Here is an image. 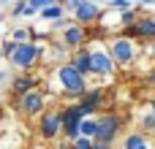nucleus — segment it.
<instances>
[{
  "label": "nucleus",
  "mask_w": 155,
  "mask_h": 149,
  "mask_svg": "<svg viewBox=\"0 0 155 149\" xmlns=\"http://www.w3.org/2000/svg\"><path fill=\"white\" fill-rule=\"evenodd\" d=\"M60 5H63L65 11H74V8L79 5V0H60Z\"/></svg>",
  "instance_id": "obj_23"
},
{
  "label": "nucleus",
  "mask_w": 155,
  "mask_h": 149,
  "mask_svg": "<svg viewBox=\"0 0 155 149\" xmlns=\"http://www.w3.org/2000/svg\"><path fill=\"white\" fill-rule=\"evenodd\" d=\"M90 71L93 73H98V76H109L112 71H114V62H112V57H109V52H93L90 49Z\"/></svg>",
  "instance_id": "obj_7"
},
{
  "label": "nucleus",
  "mask_w": 155,
  "mask_h": 149,
  "mask_svg": "<svg viewBox=\"0 0 155 149\" xmlns=\"http://www.w3.org/2000/svg\"><path fill=\"white\" fill-rule=\"evenodd\" d=\"M93 138H87V136H79V138H74L71 141V149H93Z\"/></svg>",
  "instance_id": "obj_17"
},
{
  "label": "nucleus",
  "mask_w": 155,
  "mask_h": 149,
  "mask_svg": "<svg viewBox=\"0 0 155 149\" xmlns=\"http://www.w3.org/2000/svg\"><path fill=\"white\" fill-rule=\"evenodd\" d=\"M44 19H49V22H57V19H63V14H65V8L60 5V3H52V5H46V8H41L38 11Z\"/></svg>",
  "instance_id": "obj_12"
},
{
  "label": "nucleus",
  "mask_w": 155,
  "mask_h": 149,
  "mask_svg": "<svg viewBox=\"0 0 155 149\" xmlns=\"http://www.w3.org/2000/svg\"><path fill=\"white\" fill-rule=\"evenodd\" d=\"M14 46H16V41H5V43H3V54H5V57H11Z\"/></svg>",
  "instance_id": "obj_22"
},
{
  "label": "nucleus",
  "mask_w": 155,
  "mask_h": 149,
  "mask_svg": "<svg viewBox=\"0 0 155 149\" xmlns=\"http://www.w3.org/2000/svg\"><path fill=\"white\" fill-rule=\"evenodd\" d=\"M95 128H98V119H87V117H84V119L79 122V133L87 136V138H93V141H95Z\"/></svg>",
  "instance_id": "obj_14"
},
{
  "label": "nucleus",
  "mask_w": 155,
  "mask_h": 149,
  "mask_svg": "<svg viewBox=\"0 0 155 149\" xmlns=\"http://www.w3.org/2000/svg\"><path fill=\"white\" fill-rule=\"evenodd\" d=\"M57 27H63V41H65V46H71V49H79V46L84 43V27H82L79 22H74V24H65L63 19H57Z\"/></svg>",
  "instance_id": "obj_6"
},
{
  "label": "nucleus",
  "mask_w": 155,
  "mask_h": 149,
  "mask_svg": "<svg viewBox=\"0 0 155 149\" xmlns=\"http://www.w3.org/2000/svg\"><path fill=\"white\" fill-rule=\"evenodd\" d=\"M136 35H142V38H155V19L153 16H144V19L136 22Z\"/></svg>",
  "instance_id": "obj_11"
},
{
  "label": "nucleus",
  "mask_w": 155,
  "mask_h": 149,
  "mask_svg": "<svg viewBox=\"0 0 155 149\" xmlns=\"http://www.w3.org/2000/svg\"><path fill=\"white\" fill-rule=\"evenodd\" d=\"M131 22H136V16H134L131 8H125V11H123V24H131Z\"/></svg>",
  "instance_id": "obj_21"
},
{
  "label": "nucleus",
  "mask_w": 155,
  "mask_h": 149,
  "mask_svg": "<svg viewBox=\"0 0 155 149\" xmlns=\"http://www.w3.org/2000/svg\"><path fill=\"white\" fill-rule=\"evenodd\" d=\"M35 11H41V8H46V5H52V3H60V0H27Z\"/></svg>",
  "instance_id": "obj_20"
},
{
  "label": "nucleus",
  "mask_w": 155,
  "mask_h": 149,
  "mask_svg": "<svg viewBox=\"0 0 155 149\" xmlns=\"http://www.w3.org/2000/svg\"><path fill=\"white\" fill-rule=\"evenodd\" d=\"M71 65H74L82 76H90V73H93V71H90V49H79V52L74 54Z\"/></svg>",
  "instance_id": "obj_10"
},
{
  "label": "nucleus",
  "mask_w": 155,
  "mask_h": 149,
  "mask_svg": "<svg viewBox=\"0 0 155 149\" xmlns=\"http://www.w3.org/2000/svg\"><path fill=\"white\" fill-rule=\"evenodd\" d=\"M98 5L93 3V0H79V5L74 8V16H76V22L79 24H90V22H95L98 19Z\"/></svg>",
  "instance_id": "obj_8"
},
{
  "label": "nucleus",
  "mask_w": 155,
  "mask_h": 149,
  "mask_svg": "<svg viewBox=\"0 0 155 149\" xmlns=\"http://www.w3.org/2000/svg\"><path fill=\"white\" fill-rule=\"evenodd\" d=\"M38 57H41V46H38L35 41H22V43L14 46V52H11L8 60H11V65L27 71V68H33V65L38 62Z\"/></svg>",
  "instance_id": "obj_1"
},
{
  "label": "nucleus",
  "mask_w": 155,
  "mask_h": 149,
  "mask_svg": "<svg viewBox=\"0 0 155 149\" xmlns=\"http://www.w3.org/2000/svg\"><path fill=\"white\" fill-rule=\"evenodd\" d=\"M16 109L22 114H41L44 111V95L38 90H27V92H19L16 98Z\"/></svg>",
  "instance_id": "obj_5"
},
{
  "label": "nucleus",
  "mask_w": 155,
  "mask_h": 149,
  "mask_svg": "<svg viewBox=\"0 0 155 149\" xmlns=\"http://www.w3.org/2000/svg\"><path fill=\"white\" fill-rule=\"evenodd\" d=\"M79 98H82V106H87V109H93V111H95V109H98V103H101V90H84Z\"/></svg>",
  "instance_id": "obj_13"
},
{
  "label": "nucleus",
  "mask_w": 155,
  "mask_h": 149,
  "mask_svg": "<svg viewBox=\"0 0 155 149\" xmlns=\"http://www.w3.org/2000/svg\"><path fill=\"white\" fill-rule=\"evenodd\" d=\"M22 11H25V3H16V8H14V14H16V16H22Z\"/></svg>",
  "instance_id": "obj_25"
},
{
  "label": "nucleus",
  "mask_w": 155,
  "mask_h": 149,
  "mask_svg": "<svg viewBox=\"0 0 155 149\" xmlns=\"http://www.w3.org/2000/svg\"><path fill=\"white\" fill-rule=\"evenodd\" d=\"M147 144V138L142 136V133H131L128 138H125V149H139V147H144Z\"/></svg>",
  "instance_id": "obj_16"
},
{
  "label": "nucleus",
  "mask_w": 155,
  "mask_h": 149,
  "mask_svg": "<svg viewBox=\"0 0 155 149\" xmlns=\"http://www.w3.org/2000/svg\"><path fill=\"white\" fill-rule=\"evenodd\" d=\"M134 54H136V46H134L131 38H114L112 46H109V57H112L114 65H125V62H131Z\"/></svg>",
  "instance_id": "obj_3"
},
{
  "label": "nucleus",
  "mask_w": 155,
  "mask_h": 149,
  "mask_svg": "<svg viewBox=\"0 0 155 149\" xmlns=\"http://www.w3.org/2000/svg\"><path fill=\"white\" fill-rule=\"evenodd\" d=\"M150 52H153V57H155V43H153V46H150Z\"/></svg>",
  "instance_id": "obj_27"
},
{
  "label": "nucleus",
  "mask_w": 155,
  "mask_h": 149,
  "mask_svg": "<svg viewBox=\"0 0 155 149\" xmlns=\"http://www.w3.org/2000/svg\"><path fill=\"white\" fill-rule=\"evenodd\" d=\"M57 76H60V84H63V90H65V92H71V95H76V98H79V95L87 90V84H84V76H82V73H79V71H76L71 62H68V65H63V68L57 71Z\"/></svg>",
  "instance_id": "obj_2"
},
{
  "label": "nucleus",
  "mask_w": 155,
  "mask_h": 149,
  "mask_svg": "<svg viewBox=\"0 0 155 149\" xmlns=\"http://www.w3.org/2000/svg\"><path fill=\"white\" fill-rule=\"evenodd\" d=\"M60 128H63L60 114L49 111V114H44V117H41V136H44V138H49V141H52V138H57Z\"/></svg>",
  "instance_id": "obj_9"
},
{
  "label": "nucleus",
  "mask_w": 155,
  "mask_h": 149,
  "mask_svg": "<svg viewBox=\"0 0 155 149\" xmlns=\"http://www.w3.org/2000/svg\"><path fill=\"white\" fill-rule=\"evenodd\" d=\"M153 114H155V103H153Z\"/></svg>",
  "instance_id": "obj_29"
},
{
  "label": "nucleus",
  "mask_w": 155,
  "mask_h": 149,
  "mask_svg": "<svg viewBox=\"0 0 155 149\" xmlns=\"http://www.w3.org/2000/svg\"><path fill=\"white\" fill-rule=\"evenodd\" d=\"M139 149H147V144H144V147H139Z\"/></svg>",
  "instance_id": "obj_28"
},
{
  "label": "nucleus",
  "mask_w": 155,
  "mask_h": 149,
  "mask_svg": "<svg viewBox=\"0 0 155 149\" xmlns=\"http://www.w3.org/2000/svg\"><path fill=\"white\" fill-rule=\"evenodd\" d=\"M11 41H16V43H22V41H30V30H27V27H16V30L11 33Z\"/></svg>",
  "instance_id": "obj_18"
},
{
  "label": "nucleus",
  "mask_w": 155,
  "mask_h": 149,
  "mask_svg": "<svg viewBox=\"0 0 155 149\" xmlns=\"http://www.w3.org/2000/svg\"><path fill=\"white\" fill-rule=\"evenodd\" d=\"M117 130H120V119L114 114H104L98 119V128H95V141L101 144H112L117 138Z\"/></svg>",
  "instance_id": "obj_4"
},
{
  "label": "nucleus",
  "mask_w": 155,
  "mask_h": 149,
  "mask_svg": "<svg viewBox=\"0 0 155 149\" xmlns=\"http://www.w3.org/2000/svg\"><path fill=\"white\" fill-rule=\"evenodd\" d=\"M109 8H112V11H125V8H131V3H128V0H112Z\"/></svg>",
  "instance_id": "obj_19"
},
{
  "label": "nucleus",
  "mask_w": 155,
  "mask_h": 149,
  "mask_svg": "<svg viewBox=\"0 0 155 149\" xmlns=\"http://www.w3.org/2000/svg\"><path fill=\"white\" fill-rule=\"evenodd\" d=\"M35 87V79L33 76H22V79H16L14 81V92L19 95V92H27V90H33Z\"/></svg>",
  "instance_id": "obj_15"
},
{
  "label": "nucleus",
  "mask_w": 155,
  "mask_h": 149,
  "mask_svg": "<svg viewBox=\"0 0 155 149\" xmlns=\"http://www.w3.org/2000/svg\"><path fill=\"white\" fill-rule=\"evenodd\" d=\"M142 125H144V130H153V128H155V114L144 117V122H142Z\"/></svg>",
  "instance_id": "obj_24"
},
{
  "label": "nucleus",
  "mask_w": 155,
  "mask_h": 149,
  "mask_svg": "<svg viewBox=\"0 0 155 149\" xmlns=\"http://www.w3.org/2000/svg\"><path fill=\"white\" fill-rule=\"evenodd\" d=\"M112 147V144H101V141H95V144H93V149H109Z\"/></svg>",
  "instance_id": "obj_26"
}]
</instances>
